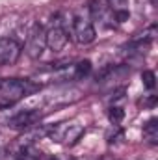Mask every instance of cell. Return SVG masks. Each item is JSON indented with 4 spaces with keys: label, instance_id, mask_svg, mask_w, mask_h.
Wrapping results in <instances>:
<instances>
[{
    "label": "cell",
    "instance_id": "6da1fadb",
    "mask_svg": "<svg viewBox=\"0 0 158 160\" xmlns=\"http://www.w3.org/2000/svg\"><path fill=\"white\" fill-rule=\"evenodd\" d=\"M37 89H39V86L32 80H22V78L0 80V110L13 106L15 102L32 95Z\"/></svg>",
    "mask_w": 158,
    "mask_h": 160
},
{
    "label": "cell",
    "instance_id": "7a4b0ae2",
    "mask_svg": "<svg viewBox=\"0 0 158 160\" xmlns=\"http://www.w3.org/2000/svg\"><path fill=\"white\" fill-rule=\"evenodd\" d=\"M84 134V127L78 123H58L48 128V136L52 142L63 143V145H75Z\"/></svg>",
    "mask_w": 158,
    "mask_h": 160
},
{
    "label": "cell",
    "instance_id": "3957f363",
    "mask_svg": "<svg viewBox=\"0 0 158 160\" xmlns=\"http://www.w3.org/2000/svg\"><path fill=\"white\" fill-rule=\"evenodd\" d=\"M47 48V30L41 26L39 22L32 24L26 36V54L32 60H37Z\"/></svg>",
    "mask_w": 158,
    "mask_h": 160
},
{
    "label": "cell",
    "instance_id": "277c9868",
    "mask_svg": "<svg viewBox=\"0 0 158 160\" xmlns=\"http://www.w3.org/2000/svg\"><path fill=\"white\" fill-rule=\"evenodd\" d=\"M73 38L78 45H89L93 43L97 38V32H95V26L93 22L87 19V17H82L77 15L73 19Z\"/></svg>",
    "mask_w": 158,
    "mask_h": 160
},
{
    "label": "cell",
    "instance_id": "5b68a950",
    "mask_svg": "<svg viewBox=\"0 0 158 160\" xmlns=\"http://www.w3.org/2000/svg\"><path fill=\"white\" fill-rule=\"evenodd\" d=\"M41 119V114L37 110H22L17 112L15 116H11L7 119V127L15 128V130H28L32 127H36Z\"/></svg>",
    "mask_w": 158,
    "mask_h": 160
},
{
    "label": "cell",
    "instance_id": "8992f818",
    "mask_svg": "<svg viewBox=\"0 0 158 160\" xmlns=\"http://www.w3.org/2000/svg\"><path fill=\"white\" fill-rule=\"evenodd\" d=\"M21 45L13 38H2L0 39V67L4 65H13L21 58Z\"/></svg>",
    "mask_w": 158,
    "mask_h": 160
},
{
    "label": "cell",
    "instance_id": "52a82bcc",
    "mask_svg": "<svg viewBox=\"0 0 158 160\" xmlns=\"http://www.w3.org/2000/svg\"><path fill=\"white\" fill-rule=\"evenodd\" d=\"M67 32L62 24H54L52 28L47 30V47L52 50V52H62L67 45Z\"/></svg>",
    "mask_w": 158,
    "mask_h": 160
},
{
    "label": "cell",
    "instance_id": "ba28073f",
    "mask_svg": "<svg viewBox=\"0 0 158 160\" xmlns=\"http://www.w3.org/2000/svg\"><path fill=\"white\" fill-rule=\"evenodd\" d=\"M108 6L114 11L117 22H123L128 17V0H108Z\"/></svg>",
    "mask_w": 158,
    "mask_h": 160
},
{
    "label": "cell",
    "instance_id": "9c48e42d",
    "mask_svg": "<svg viewBox=\"0 0 158 160\" xmlns=\"http://www.w3.org/2000/svg\"><path fill=\"white\" fill-rule=\"evenodd\" d=\"M143 138L151 143V145H156L158 143V119L153 118L143 125Z\"/></svg>",
    "mask_w": 158,
    "mask_h": 160
},
{
    "label": "cell",
    "instance_id": "30bf717a",
    "mask_svg": "<svg viewBox=\"0 0 158 160\" xmlns=\"http://www.w3.org/2000/svg\"><path fill=\"white\" fill-rule=\"evenodd\" d=\"M89 73H91V62H89V60H82L77 65H73V75H75V78H84V77H87Z\"/></svg>",
    "mask_w": 158,
    "mask_h": 160
},
{
    "label": "cell",
    "instance_id": "8fae6325",
    "mask_svg": "<svg viewBox=\"0 0 158 160\" xmlns=\"http://www.w3.org/2000/svg\"><path fill=\"white\" fill-rule=\"evenodd\" d=\"M125 118V112H123V108H119V106H112L110 110H108V119L112 121V125H119L121 121Z\"/></svg>",
    "mask_w": 158,
    "mask_h": 160
},
{
    "label": "cell",
    "instance_id": "7c38bea8",
    "mask_svg": "<svg viewBox=\"0 0 158 160\" xmlns=\"http://www.w3.org/2000/svg\"><path fill=\"white\" fill-rule=\"evenodd\" d=\"M89 11H91V17L93 19H101L104 15V9H102L101 0H89Z\"/></svg>",
    "mask_w": 158,
    "mask_h": 160
},
{
    "label": "cell",
    "instance_id": "4fadbf2b",
    "mask_svg": "<svg viewBox=\"0 0 158 160\" xmlns=\"http://www.w3.org/2000/svg\"><path fill=\"white\" fill-rule=\"evenodd\" d=\"M141 80H143V86H145L147 89H153L155 84H156V77H155L153 71H143V73H141Z\"/></svg>",
    "mask_w": 158,
    "mask_h": 160
},
{
    "label": "cell",
    "instance_id": "5bb4252c",
    "mask_svg": "<svg viewBox=\"0 0 158 160\" xmlns=\"http://www.w3.org/2000/svg\"><path fill=\"white\" fill-rule=\"evenodd\" d=\"M149 2H151V4H155V6L158 4V0H149Z\"/></svg>",
    "mask_w": 158,
    "mask_h": 160
}]
</instances>
